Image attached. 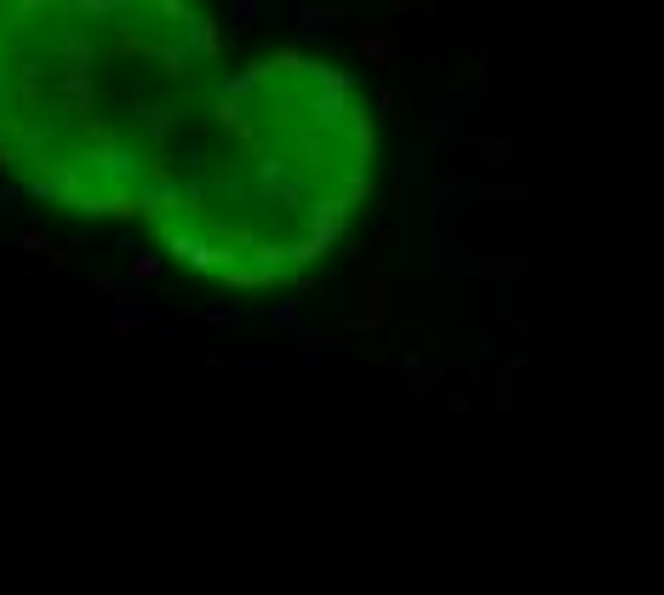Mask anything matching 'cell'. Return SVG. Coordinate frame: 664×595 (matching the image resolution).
<instances>
[{
    "instance_id": "cell-1",
    "label": "cell",
    "mask_w": 664,
    "mask_h": 595,
    "mask_svg": "<svg viewBox=\"0 0 664 595\" xmlns=\"http://www.w3.org/2000/svg\"><path fill=\"white\" fill-rule=\"evenodd\" d=\"M224 75L218 23L178 0L0 6V166L75 212L149 224Z\"/></svg>"
},
{
    "instance_id": "cell-2",
    "label": "cell",
    "mask_w": 664,
    "mask_h": 595,
    "mask_svg": "<svg viewBox=\"0 0 664 595\" xmlns=\"http://www.w3.org/2000/svg\"><path fill=\"white\" fill-rule=\"evenodd\" d=\"M373 109L338 64L275 52L224 75L149 229L218 287L304 280L373 190Z\"/></svg>"
}]
</instances>
